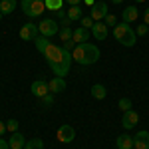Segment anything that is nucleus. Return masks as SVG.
<instances>
[{
    "mask_svg": "<svg viewBox=\"0 0 149 149\" xmlns=\"http://www.w3.org/2000/svg\"><path fill=\"white\" fill-rule=\"evenodd\" d=\"M107 14H109V12H107V4H105V0H95V4L90 8V16L93 18V22H102Z\"/></svg>",
    "mask_w": 149,
    "mask_h": 149,
    "instance_id": "0eeeda50",
    "label": "nucleus"
},
{
    "mask_svg": "<svg viewBox=\"0 0 149 149\" xmlns=\"http://www.w3.org/2000/svg\"><path fill=\"white\" fill-rule=\"evenodd\" d=\"M64 2H66V4H70V6H78L81 0H64Z\"/></svg>",
    "mask_w": 149,
    "mask_h": 149,
    "instance_id": "2f4dec72",
    "label": "nucleus"
},
{
    "mask_svg": "<svg viewBox=\"0 0 149 149\" xmlns=\"http://www.w3.org/2000/svg\"><path fill=\"white\" fill-rule=\"evenodd\" d=\"M147 28H149L147 24H139L137 30H135V34H137V36H145V34H147Z\"/></svg>",
    "mask_w": 149,
    "mask_h": 149,
    "instance_id": "c85d7f7f",
    "label": "nucleus"
},
{
    "mask_svg": "<svg viewBox=\"0 0 149 149\" xmlns=\"http://www.w3.org/2000/svg\"><path fill=\"white\" fill-rule=\"evenodd\" d=\"M111 2H113V4H121L123 0H111Z\"/></svg>",
    "mask_w": 149,
    "mask_h": 149,
    "instance_id": "f704fd0d",
    "label": "nucleus"
},
{
    "mask_svg": "<svg viewBox=\"0 0 149 149\" xmlns=\"http://www.w3.org/2000/svg\"><path fill=\"white\" fill-rule=\"evenodd\" d=\"M16 6H18V2L16 0H0V12L6 16V14H12V12L16 10Z\"/></svg>",
    "mask_w": 149,
    "mask_h": 149,
    "instance_id": "dca6fc26",
    "label": "nucleus"
},
{
    "mask_svg": "<svg viewBox=\"0 0 149 149\" xmlns=\"http://www.w3.org/2000/svg\"><path fill=\"white\" fill-rule=\"evenodd\" d=\"M18 36L22 38L24 42H34L36 38L40 36V30H38V24H34V22H26L20 28V32H18Z\"/></svg>",
    "mask_w": 149,
    "mask_h": 149,
    "instance_id": "39448f33",
    "label": "nucleus"
},
{
    "mask_svg": "<svg viewBox=\"0 0 149 149\" xmlns=\"http://www.w3.org/2000/svg\"><path fill=\"white\" fill-rule=\"evenodd\" d=\"M135 2H145V0H135Z\"/></svg>",
    "mask_w": 149,
    "mask_h": 149,
    "instance_id": "c9c22d12",
    "label": "nucleus"
},
{
    "mask_svg": "<svg viewBox=\"0 0 149 149\" xmlns=\"http://www.w3.org/2000/svg\"><path fill=\"white\" fill-rule=\"evenodd\" d=\"M2 16H4V14H2V12H0V18H2Z\"/></svg>",
    "mask_w": 149,
    "mask_h": 149,
    "instance_id": "e433bc0d",
    "label": "nucleus"
},
{
    "mask_svg": "<svg viewBox=\"0 0 149 149\" xmlns=\"http://www.w3.org/2000/svg\"><path fill=\"white\" fill-rule=\"evenodd\" d=\"M44 4H46L48 10L58 12V10H62V6H64V0H44Z\"/></svg>",
    "mask_w": 149,
    "mask_h": 149,
    "instance_id": "4be33fe9",
    "label": "nucleus"
},
{
    "mask_svg": "<svg viewBox=\"0 0 149 149\" xmlns=\"http://www.w3.org/2000/svg\"><path fill=\"white\" fill-rule=\"evenodd\" d=\"M139 121V115L137 111H133V109H129V111H123V117H121V125L125 127V129H131V127H135Z\"/></svg>",
    "mask_w": 149,
    "mask_h": 149,
    "instance_id": "1a4fd4ad",
    "label": "nucleus"
},
{
    "mask_svg": "<svg viewBox=\"0 0 149 149\" xmlns=\"http://www.w3.org/2000/svg\"><path fill=\"white\" fill-rule=\"evenodd\" d=\"M30 90H32V93H34L36 97H40V100H42L46 93H50L48 81H44V80H36L34 84H32V88H30Z\"/></svg>",
    "mask_w": 149,
    "mask_h": 149,
    "instance_id": "9d476101",
    "label": "nucleus"
},
{
    "mask_svg": "<svg viewBox=\"0 0 149 149\" xmlns=\"http://www.w3.org/2000/svg\"><path fill=\"white\" fill-rule=\"evenodd\" d=\"M115 143H117V149H131V147H133V137L127 135V133H123V135L117 137Z\"/></svg>",
    "mask_w": 149,
    "mask_h": 149,
    "instance_id": "f3484780",
    "label": "nucleus"
},
{
    "mask_svg": "<svg viewBox=\"0 0 149 149\" xmlns=\"http://www.w3.org/2000/svg\"><path fill=\"white\" fill-rule=\"evenodd\" d=\"M22 10L28 18H36L46 10L44 0H22Z\"/></svg>",
    "mask_w": 149,
    "mask_h": 149,
    "instance_id": "7ed1b4c3",
    "label": "nucleus"
},
{
    "mask_svg": "<svg viewBox=\"0 0 149 149\" xmlns=\"http://www.w3.org/2000/svg\"><path fill=\"white\" fill-rule=\"evenodd\" d=\"M143 24H147V26H149V8L145 10V14H143Z\"/></svg>",
    "mask_w": 149,
    "mask_h": 149,
    "instance_id": "473e14b6",
    "label": "nucleus"
},
{
    "mask_svg": "<svg viewBox=\"0 0 149 149\" xmlns=\"http://www.w3.org/2000/svg\"><path fill=\"white\" fill-rule=\"evenodd\" d=\"M113 36H115V40H117L121 46H125V48L135 46V42H137V34H135V30L131 28V24H125V22L115 24Z\"/></svg>",
    "mask_w": 149,
    "mask_h": 149,
    "instance_id": "f03ea898",
    "label": "nucleus"
},
{
    "mask_svg": "<svg viewBox=\"0 0 149 149\" xmlns=\"http://www.w3.org/2000/svg\"><path fill=\"white\" fill-rule=\"evenodd\" d=\"M0 149H10V143L6 139H0Z\"/></svg>",
    "mask_w": 149,
    "mask_h": 149,
    "instance_id": "c756f323",
    "label": "nucleus"
},
{
    "mask_svg": "<svg viewBox=\"0 0 149 149\" xmlns=\"http://www.w3.org/2000/svg\"><path fill=\"white\" fill-rule=\"evenodd\" d=\"M137 8H135V6H127L125 10L121 12V20H123V22L125 24H131V22H135V20H137Z\"/></svg>",
    "mask_w": 149,
    "mask_h": 149,
    "instance_id": "2eb2a0df",
    "label": "nucleus"
},
{
    "mask_svg": "<svg viewBox=\"0 0 149 149\" xmlns=\"http://www.w3.org/2000/svg\"><path fill=\"white\" fill-rule=\"evenodd\" d=\"M24 149H44V141H42L40 137L30 139V141H26V145H24Z\"/></svg>",
    "mask_w": 149,
    "mask_h": 149,
    "instance_id": "5701e85b",
    "label": "nucleus"
},
{
    "mask_svg": "<svg viewBox=\"0 0 149 149\" xmlns=\"http://www.w3.org/2000/svg\"><path fill=\"white\" fill-rule=\"evenodd\" d=\"M133 147L135 149H149V131L141 129L133 135Z\"/></svg>",
    "mask_w": 149,
    "mask_h": 149,
    "instance_id": "6e6552de",
    "label": "nucleus"
},
{
    "mask_svg": "<svg viewBox=\"0 0 149 149\" xmlns=\"http://www.w3.org/2000/svg\"><path fill=\"white\" fill-rule=\"evenodd\" d=\"M117 105H119L121 111H129V109H131V100H129V97H121Z\"/></svg>",
    "mask_w": 149,
    "mask_h": 149,
    "instance_id": "b1692460",
    "label": "nucleus"
},
{
    "mask_svg": "<svg viewBox=\"0 0 149 149\" xmlns=\"http://www.w3.org/2000/svg\"><path fill=\"white\" fill-rule=\"evenodd\" d=\"M80 22H81V28H88V30H90V28H93V24H95L92 16H81Z\"/></svg>",
    "mask_w": 149,
    "mask_h": 149,
    "instance_id": "a878e982",
    "label": "nucleus"
},
{
    "mask_svg": "<svg viewBox=\"0 0 149 149\" xmlns=\"http://www.w3.org/2000/svg\"><path fill=\"white\" fill-rule=\"evenodd\" d=\"M6 131H8V129H6V123H4V121H0V135H4Z\"/></svg>",
    "mask_w": 149,
    "mask_h": 149,
    "instance_id": "7c9ffc66",
    "label": "nucleus"
},
{
    "mask_svg": "<svg viewBox=\"0 0 149 149\" xmlns=\"http://www.w3.org/2000/svg\"><path fill=\"white\" fill-rule=\"evenodd\" d=\"M34 44H36V50H38L40 54H44L52 42H50V38H46V36H38V38L34 40Z\"/></svg>",
    "mask_w": 149,
    "mask_h": 149,
    "instance_id": "aec40b11",
    "label": "nucleus"
},
{
    "mask_svg": "<svg viewBox=\"0 0 149 149\" xmlns=\"http://www.w3.org/2000/svg\"><path fill=\"white\" fill-rule=\"evenodd\" d=\"M6 129L12 131V133L18 131V119H8V121H6Z\"/></svg>",
    "mask_w": 149,
    "mask_h": 149,
    "instance_id": "bb28decb",
    "label": "nucleus"
},
{
    "mask_svg": "<svg viewBox=\"0 0 149 149\" xmlns=\"http://www.w3.org/2000/svg\"><path fill=\"white\" fill-rule=\"evenodd\" d=\"M8 143H10V149H24L26 139H24V135L20 133V131H14V133L10 135V139H8Z\"/></svg>",
    "mask_w": 149,
    "mask_h": 149,
    "instance_id": "ddd939ff",
    "label": "nucleus"
},
{
    "mask_svg": "<svg viewBox=\"0 0 149 149\" xmlns=\"http://www.w3.org/2000/svg\"><path fill=\"white\" fill-rule=\"evenodd\" d=\"M38 30H40V36L52 38L54 34L60 32V24L54 18H44V20H40V24H38Z\"/></svg>",
    "mask_w": 149,
    "mask_h": 149,
    "instance_id": "20e7f679",
    "label": "nucleus"
},
{
    "mask_svg": "<svg viewBox=\"0 0 149 149\" xmlns=\"http://www.w3.org/2000/svg\"><path fill=\"white\" fill-rule=\"evenodd\" d=\"M66 16H68L72 22H76V20H81V16H84V10L80 8V4H78V6H70L68 12H66Z\"/></svg>",
    "mask_w": 149,
    "mask_h": 149,
    "instance_id": "a211bd4d",
    "label": "nucleus"
},
{
    "mask_svg": "<svg viewBox=\"0 0 149 149\" xmlns=\"http://www.w3.org/2000/svg\"><path fill=\"white\" fill-rule=\"evenodd\" d=\"M103 24H105L107 28H115V24H117V18H115L113 14H107V16L103 18Z\"/></svg>",
    "mask_w": 149,
    "mask_h": 149,
    "instance_id": "393cba45",
    "label": "nucleus"
},
{
    "mask_svg": "<svg viewBox=\"0 0 149 149\" xmlns=\"http://www.w3.org/2000/svg\"><path fill=\"white\" fill-rule=\"evenodd\" d=\"M86 4H88V6H90V8H92L93 4H95V0H86Z\"/></svg>",
    "mask_w": 149,
    "mask_h": 149,
    "instance_id": "72a5a7b5",
    "label": "nucleus"
},
{
    "mask_svg": "<svg viewBox=\"0 0 149 149\" xmlns=\"http://www.w3.org/2000/svg\"><path fill=\"white\" fill-rule=\"evenodd\" d=\"M92 34H93L95 40L103 42V40L107 38V34H109V28H107L103 22H95V24H93V28H92Z\"/></svg>",
    "mask_w": 149,
    "mask_h": 149,
    "instance_id": "9b49d317",
    "label": "nucleus"
},
{
    "mask_svg": "<svg viewBox=\"0 0 149 149\" xmlns=\"http://www.w3.org/2000/svg\"><path fill=\"white\" fill-rule=\"evenodd\" d=\"M58 34H60V40H62L64 44H66V42H74V40H72L74 30H72L70 26H60V32H58Z\"/></svg>",
    "mask_w": 149,
    "mask_h": 149,
    "instance_id": "412c9836",
    "label": "nucleus"
},
{
    "mask_svg": "<svg viewBox=\"0 0 149 149\" xmlns=\"http://www.w3.org/2000/svg\"><path fill=\"white\" fill-rule=\"evenodd\" d=\"M131 149H135V147H131Z\"/></svg>",
    "mask_w": 149,
    "mask_h": 149,
    "instance_id": "4c0bfd02",
    "label": "nucleus"
},
{
    "mask_svg": "<svg viewBox=\"0 0 149 149\" xmlns=\"http://www.w3.org/2000/svg\"><path fill=\"white\" fill-rule=\"evenodd\" d=\"M56 139L60 141V143H72V141L76 139V129H74L72 125H68V123H64V125L58 127Z\"/></svg>",
    "mask_w": 149,
    "mask_h": 149,
    "instance_id": "423d86ee",
    "label": "nucleus"
},
{
    "mask_svg": "<svg viewBox=\"0 0 149 149\" xmlns=\"http://www.w3.org/2000/svg\"><path fill=\"white\" fill-rule=\"evenodd\" d=\"M48 88H50V93H62L66 90V80L56 76L52 81H48Z\"/></svg>",
    "mask_w": 149,
    "mask_h": 149,
    "instance_id": "4468645a",
    "label": "nucleus"
},
{
    "mask_svg": "<svg viewBox=\"0 0 149 149\" xmlns=\"http://www.w3.org/2000/svg\"><path fill=\"white\" fill-rule=\"evenodd\" d=\"M88 38H90V30H88V28H81V26H80V28H76L74 34H72L74 44H86Z\"/></svg>",
    "mask_w": 149,
    "mask_h": 149,
    "instance_id": "f8f14e48",
    "label": "nucleus"
},
{
    "mask_svg": "<svg viewBox=\"0 0 149 149\" xmlns=\"http://www.w3.org/2000/svg\"><path fill=\"white\" fill-rule=\"evenodd\" d=\"M105 95H107L105 86H102V84L92 86V97H93V100H105Z\"/></svg>",
    "mask_w": 149,
    "mask_h": 149,
    "instance_id": "6ab92c4d",
    "label": "nucleus"
},
{
    "mask_svg": "<svg viewBox=\"0 0 149 149\" xmlns=\"http://www.w3.org/2000/svg\"><path fill=\"white\" fill-rule=\"evenodd\" d=\"M42 103H44L46 107H50V105L54 103V93H46V95L42 97Z\"/></svg>",
    "mask_w": 149,
    "mask_h": 149,
    "instance_id": "cd10ccee",
    "label": "nucleus"
},
{
    "mask_svg": "<svg viewBox=\"0 0 149 149\" xmlns=\"http://www.w3.org/2000/svg\"><path fill=\"white\" fill-rule=\"evenodd\" d=\"M72 58H74V62H78L81 66H92L100 60V48L95 44H90V42L76 44L72 50Z\"/></svg>",
    "mask_w": 149,
    "mask_h": 149,
    "instance_id": "f257e3e1",
    "label": "nucleus"
}]
</instances>
